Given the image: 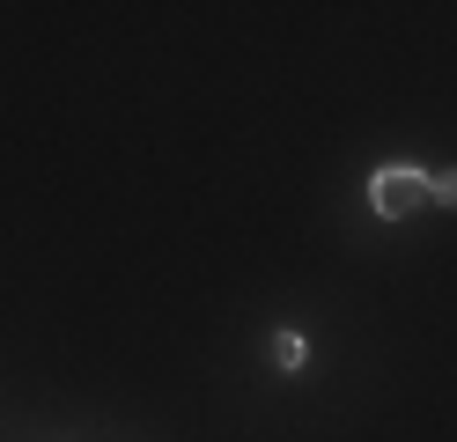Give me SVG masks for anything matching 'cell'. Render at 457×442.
Returning <instances> with one entry per match:
<instances>
[{
  "label": "cell",
  "instance_id": "cell-3",
  "mask_svg": "<svg viewBox=\"0 0 457 442\" xmlns=\"http://www.w3.org/2000/svg\"><path fill=\"white\" fill-rule=\"evenodd\" d=\"M428 206H450V214H457V170H443V177H428Z\"/></svg>",
  "mask_w": 457,
  "mask_h": 442
},
{
  "label": "cell",
  "instance_id": "cell-1",
  "mask_svg": "<svg viewBox=\"0 0 457 442\" xmlns=\"http://www.w3.org/2000/svg\"><path fill=\"white\" fill-rule=\"evenodd\" d=\"M428 177L436 170H420V163H384V170H369V214L377 221H406L428 206Z\"/></svg>",
  "mask_w": 457,
  "mask_h": 442
},
{
  "label": "cell",
  "instance_id": "cell-2",
  "mask_svg": "<svg viewBox=\"0 0 457 442\" xmlns=\"http://www.w3.org/2000/svg\"><path fill=\"white\" fill-rule=\"evenodd\" d=\"M303 362H310V339L303 332H273V369L280 376H303Z\"/></svg>",
  "mask_w": 457,
  "mask_h": 442
}]
</instances>
